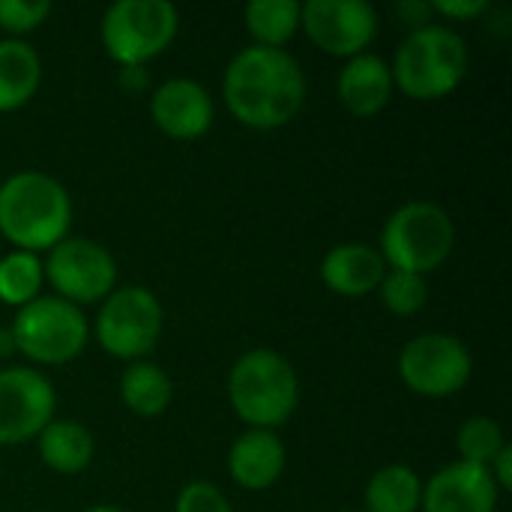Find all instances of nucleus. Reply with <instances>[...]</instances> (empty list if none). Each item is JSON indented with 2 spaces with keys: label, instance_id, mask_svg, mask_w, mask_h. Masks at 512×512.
Listing matches in <instances>:
<instances>
[{
  "label": "nucleus",
  "instance_id": "obj_1",
  "mask_svg": "<svg viewBox=\"0 0 512 512\" xmlns=\"http://www.w3.org/2000/svg\"><path fill=\"white\" fill-rule=\"evenodd\" d=\"M222 93L237 123L270 132L288 126L300 114L306 102V75L285 48L249 45L231 57Z\"/></svg>",
  "mask_w": 512,
  "mask_h": 512
},
{
  "label": "nucleus",
  "instance_id": "obj_2",
  "mask_svg": "<svg viewBox=\"0 0 512 512\" xmlns=\"http://www.w3.org/2000/svg\"><path fill=\"white\" fill-rule=\"evenodd\" d=\"M72 198L42 171H18L0 183V234L18 252H48L69 237Z\"/></svg>",
  "mask_w": 512,
  "mask_h": 512
},
{
  "label": "nucleus",
  "instance_id": "obj_3",
  "mask_svg": "<svg viewBox=\"0 0 512 512\" xmlns=\"http://www.w3.org/2000/svg\"><path fill=\"white\" fill-rule=\"evenodd\" d=\"M228 399L249 429H279L291 420L300 402L297 369L288 357L270 348H255L237 357L228 375Z\"/></svg>",
  "mask_w": 512,
  "mask_h": 512
},
{
  "label": "nucleus",
  "instance_id": "obj_4",
  "mask_svg": "<svg viewBox=\"0 0 512 512\" xmlns=\"http://www.w3.org/2000/svg\"><path fill=\"white\" fill-rule=\"evenodd\" d=\"M393 84L417 99L435 102L450 96L468 75V45L444 24H426L405 36L390 66Z\"/></svg>",
  "mask_w": 512,
  "mask_h": 512
},
{
  "label": "nucleus",
  "instance_id": "obj_5",
  "mask_svg": "<svg viewBox=\"0 0 512 512\" xmlns=\"http://www.w3.org/2000/svg\"><path fill=\"white\" fill-rule=\"evenodd\" d=\"M456 243L450 213L435 201L402 204L381 228V258L390 270L426 276L438 270Z\"/></svg>",
  "mask_w": 512,
  "mask_h": 512
},
{
  "label": "nucleus",
  "instance_id": "obj_6",
  "mask_svg": "<svg viewBox=\"0 0 512 512\" xmlns=\"http://www.w3.org/2000/svg\"><path fill=\"white\" fill-rule=\"evenodd\" d=\"M9 333L15 354L33 360L36 366H66L90 339L84 312L60 297H36L21 306L9 324Z\"/></svg>",
  "mask_w": 512,
  "mask_h": 512
},
{
  "label": "nucleus",
  "instance_id": "obj_7",
  "mask_svg": "<svg viewBox=\"0 0 512 512\" xmlns=\"http://www.w3.org/2000/svg\"><path fill=\"white\" fill-rule=\"evenodd\" d=\"M180 15L168 0H117L102 15V45L120 66H144L177 36Z\"/></svg>",
  "mask_w": 512,
  "mask_h": 512
},
{
  "label": "nucleus",
  "instance_id": "obj_8",
  "mask_svg": "<svg viewBox=\"0 0 512 512\" xmlns=\"http://www.w3.org/2000/svg\"><path fill=\"white\" fill-rule=\"evenodd\" d=\"M162 303L141 285L114 288L96 315V342L117 360L147 357L162 336Z\"/></svg>",
  "mask_w": 512,
  "mask_h": 512
},
{
  "label": "nucleus",
  "instance_id": "obj_9",
  "mask_svg": "<svg viewBox=\"0 0 512 512\" xmlns=\"http://www.w3.org/2000/svg\"><path fill=\"white\" fill-rule=\"evenodd\" d=\"M45 279L57 291L54 297L87 306L105 300L117 285V261L114 255L87 237H66L54 249H48V261H42Z\"/></svg>",
  "mask_w": 512,
  "mask_h": 512
},
{
  "label": "nucleus",
  "instance_id": "obj_10",
  "mask_svg": "<svg viewBox=\"0 0 512 512\" xmlns=\"http://www.w3.org/2000/svg\"><path fill=\"white\" fill-rule=\"evenodd\" d=\"M471 372V351L450 333H423L411 339L399 354V375L405 387L426 399L459 393L471 381Z\"/></svg>",
  "mask_w": 512,
  "mask_h": 512
},
{
  "label": "nucleus",
  "instance_id": "obj_11",
  "mask_svg": "<svg viewBox=\"0 0 512 512\" xmlns=\"http://www.w3.org/2000/svg\"><path fill=\"white\" fill-rule=\"evenodd\" d=\"M57 393L33 366L0 369V447L24 444L54 420Z\"/></svg>",
  "mask_w": 512,
  "mask_h": 512
},
{
  "label": "nucleus",
  "instance_id": "obj_12",
  "mask_svg": "<svg viewBox=\"0 0 512 512\" xmlns=\"http://www.w3.org/2000/svg\"><path fill=\"white\" fill-rule=\"evenodd\" d=\"M300 27L333 57H357L378 36V12L366 0H309L300 3Z\"/></svg>",
  "mask_w": 512,
  "mask_h": 512
},
{
  "label": "nucleus",
  "instance_id": "obj_13",
  "mask_svg": "<svg viewBox=\"0 0 512 512\" xmlns=\"http://www.w3.org/2000/svg\"><path fill=\"white\" fill-rule=\"evenodd\" d=\"M150 117L174 141H195L210 132L216 105L207 87L192 78H168L150 96Z\"/></svg>",
  "mask_w": 512,
  "mask_h": 512
},
{
  "label": "nucleus",
  "instance_id": "obj_14",
  "mask_svg": "<svg viewBox=\"0 0 512 512\" xmlns=\"http://www.w3.org/2000/svg\"><path fill=\"white\" fill-rule=\"evenodd\" d=\"M501 489L495 486L489 468L453 462L435 471L420 498L423 512H495Z\"/></svg>",
  "mask_w": 512,
  "mask_h": 512
},
{
  "label": "nucleus",
  "instance_id": "obj_15",
  "mask_svg": "<svg viewBox=\"0 0 512 512\" xmlns=\"http://www.w3.org/2000/svg\"><path fill=\"white\" fill-rule=\"evenodd\" d=\"M336 96L354 117H375L387 108L393 96V72L390 63L372 51H363L351 57L339 78H336Z\"/></svg>",
  "mask_w": 512,
  "mask_h": 512
},
{
  "label": "nucleus",
  "instance_id": "obj_16",
  "mask_svg": "<svg viewBox=\"0 0 512 512\" xmlns=\"http://www.w3.org/2000/svg\"><path fill=\"white\" fill-rule=\"evenodd\" d=\"M231 480L240 489L264 492L279 483L285 471V444L270 429H249L243 432L228 453Z\"/></svg>",
  "mask_w": 512,
  "mask_h": 512
},
{
  "label": "nucleus",
  "instance_id": "obj_17",
  "mask_svg": "<svg viewBox=\"0 0 512 512\" xmlns=\"http://www.w3.org/2000/svg\"><path fill=\"white\" fill-rule=\"evenodd\" d=\"M384 276H387V264L381 252L366 243L333 246L321 261V279L339 297H366L378 291Z\"/></svg>",
  "mask_w": 512,
  "mask_h": 512
},
{
  "label": "nucleus",
  "instance_id": "obj_18",
  "mask_svg": "<svg viewBox=\"0 0 512 512\" xmlns=\"http://www.w3.org/2000/svg\"><path fill=\"white\" fill-rule=\"evenodd\" d=\"M42 81V60L24 39H0V114L27 105Z\"/></svg>",
  "mask_w": 512,
  "mask_h": 512
},
{
  "label": "nucleus",
  "instance_id": "obj_19",
  "mask_svg": "<svg viewBox=\"0 0 512 512\" xmlns=\"http://www.w3.org/2000/svg\"><path fill=\"white\" fill-rule=\"evenodd\" d=\"M39 459L54 474H81L93 462V435L75 420H51L39 438Z\"/></svg>",
  "mask_w": 512,
  "mask_h": 512
},
{
  "label": "nucleus",
  "instance_id": "obj_20",
  "mask_svg": "<svg viewBox=\"0 0 512 512\" xmlns=\"http://www.w3.org/2000/svg\"><path fill=\"white\" fill-rule=\"evenodd\" d=\"M120 399L138 417H159L174 399V384L165 369L147 360H135L120 375Z\"/></svg>",
  "mask_w": 512,
  "mask_h": 512
},
{
  "label": "nucleus",
  "instance_id": "obj_21",
  "mask_svg": "<svg viewBox=\"0 0 512 512\" xmlns=\"http://www.w3.org/2000/svg\"><path fill=\"white\" fill-rule=\"evenodd\" d=\"M423 498V483L408 465L381 468L366 486L363 512H417Z\"/></svg>",
  "mask_w": 512,
  "mask_h": 512
},
{
  "label": "nucleus",
  "instance_id": "obj_22",
  "mask_svg": "<svg viewBox=\"0 0 512 512\" xmlns=\"http://www.w3.org/2000/svg\"><path fill=\"white\" fill-rule=\"evenodd\" d=\"M246 30L255 36V45L285 48L300 30V3L297 0H252L243 9Z\"/></svg>",
  "mask_w": 512,
  "mask_h": 512
},
{
  "label": "nucleus",
  "instance_id": "obj_23",
  "mask_svg": "<svg viewBox=\"0 0 512 512\" xmlns=\"http://www.w3.org/2000/svg\"><path fill=\"white\" fill-rule=\"evenodd\" d=\"M42 282H45V270L39 255L12 249L9 255L0 258V303L15 309L27 306L30 300L39 297Z\"/></svg>",
  "mask_w": 512,
  "mask_h": 512
},
{
  "label": "nucleus",
  "instance_id": "obj_24",
  "mask_svg": "<svg viewBox=\"0 0 512 512\" xmlns=\"http://www.w3.org/2000/svg\"><path fill=\"white\" fill-rule=\"evenodd\" d=\"M507 447V438H504V429L498 420L492 417H471L459 426V435H456V450H459V462H468V465H480V468H489L492 459Z\"/></svg>",
  "mask_w": 512,
  "mask_h": 512
},
{
  "label": "nucleus",
  "instance_id": "obj_25",
  "mask_svg": "<svg viewBox=\"0 0 512 512\" xmlns=\"http://www.w3.org/2000/svg\"><path fill=\"white\" fill-rule=\"evenodd\" d=\"M378 294H381V303L387 312H393L399 318H411L426 306L429 285H426V276L405 273V270H387V276L378 285Z\"/></svg>",
  "mask_w": 512,
  "mask_h": 512
},
{
  "label": "nucleus",
  "instance_id": "obj_26",
  "mask_svg": "<svg viewBox=\"0 0 512 512\" xmlns=\"http://www.w3.org/2000/svg\"><path fill=\"white\" fill-rule=\"evenodd\" d=\"M48 15H51L48 0H0V27L9 33V39L36 30Z\"/></svg>",
  "mask_w": 512,
  "mask_h": 512
},
{
  "label": "nucleus",
  "instance_id": "obj_27",
  "mask_svg": "<svg viewBox=\"0 0 512 512\" xmlns=\"http://www.w3.org/2000/svg\"><path fill=\"white\" fill-rule=\"evenodd\" d=\"M174 512H234L228 498L222 495L219 486L207 483V480H195L189 483L180 498H177V507Z\"/></svg>",
  "mask_w": 512,
  "mask_h": 512
},
{
  "label": "nucleus",
  "instance_id": "obj_28",
  "mask_svg": "<svg viewBox=\"0 0 512 512\" xmlns=\"http://www.w3.org/2000/svg\"><path fill=\"white\" fill-rule=\"evenodd\" d=\"M432 12L450 21H474L489 12V0H432Z\"/></svg>",
  "mask_w": 512,
  "mask_h": 512
},
{
  "label": "nucleus",
  "instance_id": "obj_29",
  "mask_svg": "<svg viewBox=\"0 0 512 512\" xmlns=\"http://www.w3.org/2000/svg\"><path fill=\"white\" fill-rule=\"evenodd\" d=\"M396 12H399V18H402L411 30L432 24V15H435L429 0H402V3L396 6Z\"/></svg>",
  "mask_w": 512,
  "mask_h": 512
},
{
  "label": "nucleus",
  "instance_id": "obj_30",
  "mask_svg": "<svg viewBox=\"0 0 512 512\" xmlns=\"http://www.w3.org/2000/svg\"><path fill=\"white\" fill-rule=\"evenodd\" d=\"M489 474H492V480H495V486L501 489V492H510L512 489V447L507 444L495 459H492V465H489Z\"/></svg>",
  "mask_w": 512,
  "mask_h": 512
},
{
  "label": "nucleus",
  "instance_id": "obj_31",
  "mask_svg": "<svg viewBox=\"0 0 512 512\" xmlns=\"http://www.w3.org/2000/svg\"><path fill=\"white\" fill-rule=\"evenodd\" d=\"M120 84L129 87V90H141L147 84V75H144V66H129V69H120Z\"/></svg>",
  "mask_w": 512,
  "mask_h": 512
},
{
  "label": "nucleus",
  "instance_id": "obj_32",
  "mask_svg": "<svg viewBox=\"0 0 512 512\" xmlns=\"http://www.w3.org/2000/svg\"><path fill=\"white\" fill-rule=\"evenodd\" d=\"M9 354H15V342H12L9 327H0V360L9 357Z\"/></svg>",
  "mask_w": 512,
  "mask_h": 512
},
{
  "label": "nucleus",
  "instance_id": "obj_33",
  "mask_svg": "<svg viewBox=\"0 0 512 512\" xmlns=\"http://www.w3.org/2000/svg\"><path fill=\"white\" fill-rule=\"evenodd\" d=\"M84 512H126V510H120V507H114V504H96V507H90V510H84Z\"/></svg>",
  "mask_w": 512,
  "mask_h": 512
}]
</instances>
